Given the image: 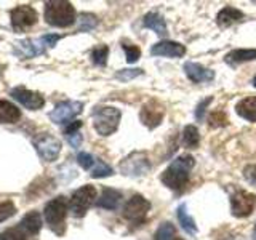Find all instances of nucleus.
I'll list each match as a JSON object with an SVG mask.
<instances>
[{
	"instance_id": "3",
	"label": "nucleus",
	"mask_w": 256,
	"mask_h": 240,
	"mask_svg": "<svg viewBox=\"0 0 256 240\" xmlns=\"http://www.w3.org/2000/svg\"><path fill=\"white\" fill-rule=\"evenodd\" d=\"M120 117H122V112L114 106H98L92 112L93 126L96 133L101 136H109L114 133L118 128Z\"/></svg>"
},
{
	"instance_id": "28",
	"label": "nucleus",
	"mask_w": 256,
	"mask_h": 240,
	"mask_svg": "<svg viewBox=\"0 0 256 240\" xmlns=\"http://www.w3.org/2000/svg\"><path fill=\"white\" fill-rule=\"evenodd\" d=\"M77 21H78V30H90L96 28V24H98V20H96L93 14H88V13H82L78 16Z\"/></svg>"
},
{
	"instance_id": "18",
	"label": "nucleus",
	"mask_w": 256,
	"mask_h": 240,
	"mask_svg": "<svg viewBox=\"0 0 256 240\" xmlns=\"http://www.w3.org/2000/svg\"><path fill=\"white\" fill-rule=\"evenodd\" d=\"M236 112L248 122L256 124V96H248V98L240 100L236 106Z\"/></svg>"
},
{
	"instance_id": "8",
	"label": "nucleus",
	"mask_w": 256,
	"mask_h": 240,
	"mask_svg": "<svg viewBox=\"0 0 256 240\" xmlns=\"http://www.w3.org/2000/svg\"><path fill=\"white\" fill-rule=\"evenodd\" d=\"M150 210V202L148 198H144L142 196L136 194L133 196L124 206V216L130 221V222H136L141 224L146 218L148 212Z\"/></svg>"
},
{
	"instance_id": "23",
	"label": "nucleus",
	"mask_w": 256,
	"mask_h": 240,
	"mask_svg": "<svg viewBox=\"0 0 256 240\" xmlns=\"http://www.w3.org/2000/svg\"><path fill=\"white\" fill-rule=\"evenodd\" d=\"M176 214H178V221L181 224V228L188 232V234L194 236L197 234V226H196V221L192 220V216L189 214L188 212V205L182 204L178 206V212H176Z\"/></svg>"
},
{
	"instance_id": "10",
	"label": "nucleus",
	"mask_w": 256,
	"mask_h": 240,
	"mask_svg": "<svg viewBox=\"0 0 256 240\" xmlns=\"http://www.w3.org/2000/svg\"><path fill=\"white\" fill-rule=\"evenodd\" d=\"M82 108L84 102L80 101H62L56 104L54 109L50 112V118L54 124H69V120L82 112Z\"/></svg>"
},
{
	"instance_id": "21",
	"label": "nucleus",
	"mask_w": 256,
	"mask_h": 240,
	"mask_svg": "<svg viewBox=\"0 0 256 240\" xmlns=\"http://www.w3.org/2000/svg\"><path fill=\"white\" fill-rule=\"evenodd\" d=\"M120 198H122V194H120L118 190L112 189V188H104L102 194L98 198L96 205L101 208H106V210H116L120 204Z\"/></svg>"
},
{
	"instance_id": "39",
	"label": "nucleus",
	"mask_w": 256,
	"mask_h": 240,
	"mask_svg": "<svg viewBox=\"0 0 256 240\" xmlns=\"http://www.w3.org/2000/svg\"><path fill=\"white\" fill-rule=\"evenodd\" d=\"M68 140H69L72 148H78L80 144H82V134H80V133H74V134L68 136Z\"/></svg>"
},
{
	"instance_id": "41",
	"label": "nucleus",
	"mask_w": 256,
	"mask_h": 240,
	"mask_svg": "<svg viewBox=\"0 0 256 240\" xmlns=\"http://www.w3.org/2000/svg\"><path fill=\"white\" fill-rule=\"evenodd\" d=\"M253 236H254V238H256V224H254V230H253Z\"/></svg>"
},
{
	"instance_id": "42",
	"label": "nucleus",
	"mask_w": 256,
	"mask_h": 240,
	"mask_svg": "<svg viewBox=\"0 0 256 240\" xmlns=\"http://www.w3.org/2000/svg\"><path fill=\"white\" fill-rule=\"evenodd\" d=\"M253 85L256 86V76H254V78H253Z\"/></svg>"
},
{
	"instance_id": "25",
	"label": "nucleus",
	"mask_w": 256,
	"mask_h": 240,
	"mask_svg": "<svg viewBox=\"0 0 256 240\" xmlns=\"http://www.w3.org/2000/svg\"><path fill=\"white\" fill-rule=\"evenodd\" d=\"M200 142V134L196 125H188L182 132V144L188 149H196Z\"/></svg>"
},
{
	"instance_id": "40",
	"label": "nucleus",
	"mask_w": 256,
	"mask_h": 240,
	"mask_svg": "<svg viewBox=\"0 0 256 240\" xmlns=\"http://www.w3.org/2000/svg\"><path fill=\"white\" fill-rule=\"evenodd\" d=\"M2 72H4V64H0V76H2Z\"/></svg>"
},
{
	"instance_id": "20",
	"label": "nucleus",
	"mask_w": 256,
	"mask_h": 240,
	"mask_svg": "<svg viewBox=\"0 0 256 240\" xmlns=\"http://www.w3.org/2000/svg\"><path fill=\"white\" fill-rule=\"evenodd\" d=\"M256 60V48H238L228 53L224 56V61H226L229 66H237L240 62H246V61H253Z\"/></svg>"
},
{
	"instance_id": "32",
	"label": "nucleus",
	"mask_w": 256,
	"mask_h": 240,
	"mask_svg": "<svg viewBox=\"0 0 256 240\" xmlns=\"http://www.w3.org/2000/svg\"><path fill=\"white\" fill-rule=\"evenodd\" d=\"M124 50L126 54V62H136L141 58V50L136 45H124Z\"/></svg>"
},
{
	"instance_id": "19",
	"label": "nucleus",
	"mask_w": 256,
	"mask_h": 240,
	"mask_svg": "<svg viewBox=\"0 0 256 240\" xmlns=\"http://www.w3.org/2000/svg\"><path fill=\"white\" fill-rule=\"evenodd\" d=\"M240 20H244V13L234 6H224L218 13V16H216V22H218L220 28H229L234 22H238Z\"/></svg>"
},
{
	"instance_id": "13",
	"label": "nucleus",
	"mask_w": 256,
	"mask_h": 240,
	"mask_svg": "<svg viewBox=\"0 0 256 240\" xmlns=\"http://www.w3.org/2000/svg\"><path fill=\"white\" fill-rule=\"evenodd\" d=\"M48 48L45 36L40 38H29V40H20L14 44V53L21 58H34L37 54H42Z\"/></svg>"
},
{
	"instance_id": "17",
	"label": "nucleus",
	"mask_w": 256,
	"mask_h": 240,
	"mask_svg": "<svg viewBox=\"0 0 256 240\" xmlns=\"http://www.w3.org/2000/svg\"><path fill=\"white\" fill-rule=\"evenodd\" d=\"M142 28L146 29H150L154 30L156 34L158 36H166V24H165V20L164 16L157 13V12H149L148 14H144L142 18Z\"/></svg>"
},
{
	"instance_id": "36",
	"label": "nucleus",
	"mask_w": 256,
	"mask_h": 240,
	"mask_svg": "<svg viewBox=\"0 0 256 240\" xmlns=\"http://www.w3.org/2000/svg\"><path fill=\"white\" fill-rule=\"evenodd\" d=\"M212 101H213V98H212V96H210V98L204 100L202 102L198 104V106H197V109H196V118H197V120H202V118H204V114H205V110H206L208 104H210Z\"/></svg>"
},
{
	"instance_id": "4",
	"label": "nucleus",
	"mask_w": 256,
	"mask_h": 240,
	"mask_svg": "<svg viewBox=\"0 0 256 240\" xmlns=\"http://www.w3.org/2000/svg\"><path fill=\"white\" fill-rule=\"evenodd\" d=\"M68 206H69L68 200L62 196L52 198L50 202L45 205V210H44L45 220L58 236H61L64 229H66V224L64 222H66V216H68Z\"/></svg>"
},
{
	"instance_id": "37",
	"label": "nucleus",
	"mask_w": 256,
	"mask_h": 240,
	"mask_svg": "<svg viewBox=\"0 0 256 240\" xmlns=\"http://www.w3.org/2000/svg\"><path fill=\"white\" fill-rule=\"evenodd\" d=\"M244 176L246 178V181L256 184V165H248V166H245Z\"/></svg>"
},
{
	"instance_id": "26",
	"label": "nucleus",
	"mask_w": 256,
	"mask_h": 240,
	"mask_svg": "<svg viewBox=\"0 0 256 240\" xmlns=\"http://www.w3.org/2000/svg\"><path fill=\"white\" fill-rule=\"evenodd\" d=\"M154 240H176V229L172 222H162L156 230Z\"/></svg>"
},
{
	"instance_id": "35",
	"label": "nucleus",
	"mask_w": 256,
	"mask_h": 240,
	"mask_svg": "<svg viewBox=\"0 0 256 240\" xmlns=\"http://www.w3.org/2000/svg\"><path fill=\"white\" fill-rule=\"evenodd\" d=\"M208 122H210V126L216 128V126H224L228 124V118L222 112H213V114L208 117Z\"/></svg>"
},
{
	"instance_id": "29",
	"label": "nucleus",
	"mask_w": 256,
	"mask_h": 240,
	"mask_svg": "<svg viewBox=\"0 0 256 240\" xmlns=\"http://www.w3.org/2000/svg\"><path fill=\"white\" fill-rule=\"evenodd\" d=\"M112 173H114V170H112L109 165H106L104 162H101V160L96 158V164L92 170L93 178H104V176H110Z\"/></svg>"
},
{
	"instance_id": "12",
	"label": "nucleus",
	"mask_w": 256,
	"mask_h": 240,
	"mask_svg": "<svg viewBox=\"0 0 256 240\" xmlns=\"http://www.w3.org/2000/svg\"><path fill=\"white\" fill-rule=\"evenodd\" d=\"M38 20L37 12L30 5H20L12 12V26L16 30H24L34 26Z\"/></svg>"
},
{
	"instance_id": "43",
	"label": "nucleus",
	"mask_w": 256,
	"mask_h": 240,
	"mask_svg": "<svg viewBox=\"0 0 256 240\" xmlns=\"http://www.w3.org/2000/svg\"><path fill=\"white\" fill-rule=\"evenodd\" d=\"M176 240H181V238H176Z\"/></svg>"
},
{
	"instance_id": "5",
	"label": "nucleus",
	"mask_w": 256,
	"mask_h": 240,
	"mask_svg": "<svg viewBox=\"0 0 256 240\" xmlns=\"http://www.w3.org/2000/svg\"><path fill=\"white\" fill-rule=\"evenodd\" d=\"M94 198H96V189L90 186V184L82 186L72 194L69 200V210L76 218H82V216H85L88 208L92 206V204L94 202Z\"/></svg>"
},
{
	"instance_id": "15",
	"label": "nucleus",
	"mask_w": 256,
	"mask_h": 240,
	"mask_svg": "<svg viewBox=\"0 0 256 240\" xmlns=\"http://www.w3.org/2000/svg\"><path fill=\"white\" fill-rule=\"evenodd\" d=\"M186 53V46L174 42V40H162L150 48V54L168 56V58H181Z\"/></svg>"
},
{
	"instance_id": "30",
	"label": "nucleus",
	"mask_w": 256,
	"mask_h": 240,
	"mask_svg": "<svg viewBox=\"0 0 256 240\" xmlns=\"http://www.w3.org/2000/svg\"><path fill=\"white\" fill-rule=\"evenodd\" d=\"M0 240H28L26 234L20 229V228H10L5 229L2 234H0Z\"/></svg>"
},
{
	"instance_id": "7",
	"label": "nucleus",
	"mask_w": 256,
	"mask_h": 240,
	"mask_svg": "<svg viewBox=\"0 0 256 240\" xmlns=\"http://www.w3.org/2000/svg\"><path fill=\"white\" fill-rule=\"evenodd\" d=\"M254 206H256V196L253 192L240 189L230 197V213L234 214L236 218L250 216L252 212L254 210Z\"/></svg>"
},
{
	"instance_id": "6",
	"label": "nucleus",
	"mask_w": 256,
	"mask_h": 240,
	"mask_svg": "<svg viewBox=\"0 0 256 240\" xmlns=\"http://www.w3.org/2000/svg\"><path fill=\"white\" fill-rule=\"evenodd\" d=\"M120 172L125 176H142L149 173L150 170V162L148 156L144 152H132L130 156H126L122 162H120Z\"/></svg>"
},
{
	"instance_id": "34",
	"label": "nucleus",
	"mask_w": 256,
	"mask_h": 240,
	"mask_svg": "<svg viewBox=\"0 0 256 240\" xmlns=\"http://www.w3.org/2000/svg\"><path fill=\"white\" fill-rule=\"evenodd\" d=\"M142 74V69H122V70H118L116 77L118 80H122V82H128V80H132L134 77H138Z\"/></svg>"
},
{
	"instance_id": "11",
	"label": "nucleus",
	"mask_w": 256,
	"mask_h": 240,
	"mask_svg": "<svg viewBox=\"0 0 256 240\" xmlns=\"http://www.w3.org/2000/svg\"><path fill=\"white\" fill-rule=\"evenodd\" d=\"M36 149L44 160L53 162V160L58 158L61 152V141L52 134H42L40 138L36 140Z\"/></svg>"
},
{
	"instance_id": "16",
	"label": "nucleus",
	"mask_w": 256,
	"mask_h": 240,
	"mask_svg": "<svg viewBox=\"0 0 256 240\" xmlns=\"http://www.w3.org/2000/svg\"><path fill=\"white\" fill-rule=\"evenodd\" d=\"M184 72L189 77L190 82L194 84H202V82H210L214 78V72L212 69L204 68L202 64L194 62V61H188L184 64Z\"/></svg>"
},
{
	"instance_id": "27",
	"label": "nucleus",
	"mask_w": 256,
	"mask_h": 240,
	"mask_svg": "<svg viewBox=\"0 0 256 240\" xmlns=\"http://www.w3.org/2000/svg\"><path fill=\"white\" fill-rule=\"evenodd\" d=\"M108 54H109L108 45H98L92 50V61L96 64V66H106Z\"/></svg>"
},
{
	"instance_id": "9",
	"label": "nucleus",
	"mask_w": 256,
	"mask_h": 240,
	"mask_svg": "<svg viewBox=\"0 0 256 240\" xmlns=\"http://www.w3.org/2000/svg\"><path fill=\"white\" fill-rule=\"evenodd\" d=\"M164 116H165V108L162 106V102L157 100H149L141 108V112H140V118L142 125H146L149 130H154L156 126L162 124Z\"/></svg>"
},
{
	"instance_id": "2",
	"label": "nucleus",
	"mask_w": 256,
	"mask_h": 240,
	"mask_svg": "<svg viewBox=\"0 0 256 240\" xmlns=\"http://www.w3.org/2000/svg\"><path fill=\"white\" fill-rule=\"evenodd\" d=\"M45 21L54 28H69L76 22V8L70 2H64V0L46 2Z\"/></svg>"
},
{
	"instance_id": "38",
	"label": "nucleus",
	"mask_w": 256,
	"mask_h": 240,
	"mask_svg": "<svg viewBox=\"0 0 256 240\" xmlns=\"http://www.w3.org/2000/svg\"><path fill=\"white\" fill-rule=\"evenodd\" d=\"M82 126V122L80 120H74V122H70L68 126H66V136H70V134H74V133H78V128Z\"/></svg>"
},
{
	"instance_id": "14",
	"label": "nucleus",
	"mask_w": 256,
	"mask_h": 240,
	"mask_svg": "<svg viewBox=\"0 0 256 240\" xmlns=\"http://www.w3.org/2000/svg\"><path fill=\"white\" fill-rule=\"evenodd\" d=\"M12 96L18 102H21L22 106H26L30 110H37L40 108H44V104H45V100H44L42 94L36 93V92H30V90H28V88H24V86L13 88Z\"/></svg>"
},
{
	"instance_id": "31",
	"label": "nucleus",
	"mask_w": 256,
	"mask_h": 240,
	"mask_svg": "<svg viewBox=\"0 0 256 240\" xmlns=\"http://www.w3.org/2000/svg\"><path fill=\"white\" fill-rule=\"evenodd\" d=\"M16 213V206L10 200H5V202H0V222L12 218V216Z\"/></svg>"
},
{
	"instance_id": "1",
	"label": "nucleus",
	"mask_w": 256,
	"mask_h": 240,
	"mask_svg": "<svg viewBox=\"0 0 256 240\" xmlns=\"http://www.w3.org/2000/svg\"><path fill=\"white\" fill-rule=\"evenodd\" d=\"M194 165L196 160L189 154L176 157L170 164V166L162 173V182L173 190H181L188 184L190 170L194 168Z\"/></svg>"
},
{
	"instance_id": "33",
	"label": "nucleus",
	"mask_w": 256,
	"mask_h": 240,
	"mask_svg": "<svg viewBox=\"0 0 256 240\" xmlns=\"http://www.w3.org/2000/svg\"><path fill=\"white\" fill-rule=\"evenodd\" d=\"M77 162L80 166L85 168V170H90V168L94 166L96 158L92 154H88V152H80V154L77 156Z\"/></svg>"
},
{
	"instance_id": "22",
	"label": "nucleus",
	"mask_w": 256,
	"mask_h": 240,
	"mask_svg": "<svg viewBox=\"0 0 256 240\" xmlns=\"http://www.w3.org/2000/svg\"><path fill=\"white\" fill-rule=\"evenodd\" d=\"M21 117V110L13 102L0 100V124H14Z\"/></svg>"
},
{
	"instance_id": "24",
	"label": "nucleus",
	"mask_w": 256,
	"mask_h": 240,
	"mask_svg": "<svg viewBox=\"0 0 256 240\" xmlns=\"http://www.w3.org/2000/svg\"><path fill=\"white\" fill-rule=\"evenodd\" d=\"M21 226L26 229L29 234L36 236L40 232V229H42V216H40L38 212H29L28 214H24Z\"/></svg>"
}]
</instances>
